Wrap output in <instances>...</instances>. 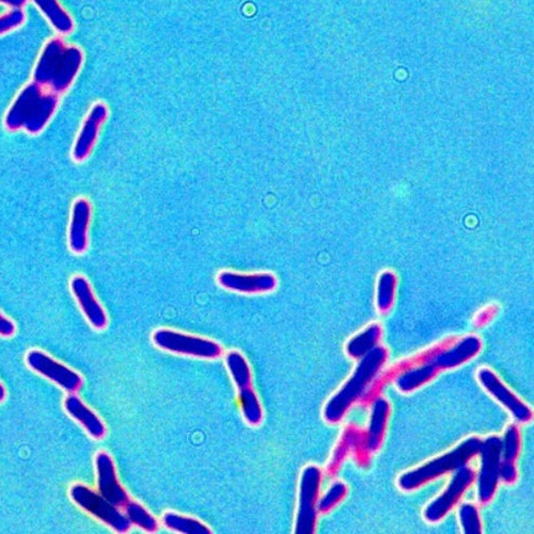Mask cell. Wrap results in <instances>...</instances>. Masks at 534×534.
Here are the masks:
<instances>
[{
    "label": "cell",
    "instance_id": "6da1fadb",
    "mask_svg": "<svg viewBox=\"0 0 534 534\" xmlns=\"http://www.w3.org/2000/svg\"><path fill=\"white\" fill-rule=\"evenodd\" d=\"M85 55L60 35L47 41L35 66L34 82L51 92L66 93L82 70Z\"/></svg>",
    "mask_w": 534,
    "mask_h": 534
},
{
    "label": "cell",
    "instance_id": "7a4b0ae2",
    "mask_svg": "<svg viewBox=\"0 0 534 534\" xmlns=\"http://www.w3.org/2000/svg\"><path fill=\"white\" fill-rule=\"evenodd\" d=\"M60 96L30 82L20 90L4 119L9 132L38 135L50 124L59 109Z\"/></svg>",
    "mask_w": 534,
    "mask_h": 534
},
{
    "label": "cell",
    "instance_id": "3957f363",
    "mask_svg": "<svg viewBox=\"0 0 534 534\" xmlns=\"http://www.w3.org/2000/svg\"><path fill=\"white\" fill-rule=\"evenodd\" d=\"M386 360L387 349L385 348L376 347L364 356L352 378L337 392V395H334L327 402L324 408V418L327 422L337 423L342 420L349 408L364 395L366 387L379 373Z\"/></svg>",
    "mask_w": 534,
    "mask_h": 534
},
{
    "label": "cell",
    "instance_id": "277c9868",
    "mask_svg": "<svg viewBox=\"0 0 534 534\" xmlns=\"http://www.w3.org/2000/svg\"><path fill=\"white\" fill-rule=\"evenodd\" d=\"M481 444L483 443L479 439H467L453 452L403 475L399 479L400 488L404 491L416 490L420 488L421 485L437 479L438 476L449 473V471L463 467L468 463L469 459L480 452Z\"/></svg>",
    "mask_w": 534,
    "mask_h": 534
},
{
    "label": "cell",
    "instance_id": "5b68a950",
    "mask_svg": "<svg viewBox=\"0 0 534 534\" xmlns=\"http://www.w3.org/2000/svg\"><path fill=\"white\" fill-rule=\"evenodd\" d=\"M152 342L166 353L201 360H216L224 353L216 340L195 336L170 328H159L152 334Z\"/></svg>",
    "mask_w": 534,
    "mask_h": 534
},
{
    "label": "cell",
    "instance_id": "8992f818",
    "mask_svg": "<svg viewBox=\"0 0 534 534\" xmlns=\"http://www.w3.org/2000/svg\"><path fill=\"white\" fill-rule=\"evenodd\" d=\"M70 497L75 505L82 507L88 514L96 517L104 525L111 528L113 531L125 534L132 528L120 507L114 506L98 491H93L89 486L80 483L73 485L70 490Z\"/></svg>",
    "mask_w": 534,
    "mask_h": 534
},
{
    "label": "cell",
    "instance_id": "52a82bcc",
    "mask_svg": "<svg viewBox=\"0 0 534 534\" xmlns=\"http://www.w3.org/2000/svg\"><path fill=\"white\" fill-rule=\"evenodd\" d=\"M322 471L317 466H307L302 470L298 491V507L294 532L312 534L316 532L319 489Z\"/></svg>",
    "mask_w": 534,
    "mask_h": 534
},
{
    "label": "cell",
    "instance_id": "ba28073f",
    "mask_svg": "<svg viewBox=\"0 0 534 534\" xmlns=\"http://www.w3.org/2000/svg\"><path fill=\"white\" fill-rule=\"evenodd\" d=\"M26 363L31 370L61 387L67 394H76L82 389L83 381L76 371L62 365L40 349H31L26 356Z\"/></svg>",
    "mask_w": 534,
    "mask_h": 534
},
{
    "label": "cell",
    "instance_id": "9c48e42d",
    "mask_svg": "<svg viewBox=\"0 0 534 534\" xmlns=\"http://www.w3.org/2000/svg\"><path fill=\"white\" fill-rule=\"evenodd\" d=\"M216 281L222 289L245 295L269 294L279 287V279L271 271L239 273L223 271L217 275Z\"/></svg>",
    "mask_w": 534,
    "mask_h": 534
},
{
    "label": "cell",
    "instance_id": "30bf717a",
    "mask_svg": "<svg viewBox=\"0 0 534 534\" xmlns=\"http://www.w3.org/2000/svg\"><path fill=\"white\" fill-rule=\"evenodd\" d=\"M109 117V108L106 104L98 102L89 111L82 124L80 132L73 145L72 159L76 163H82L91 155L96 146L103 125Z\"/></svg>",
    "mask_w": 534,
    "mask_h": 534
},
{
    "label": "cell",
    "instance_id": "8fae6325",
    "mask_svg": "<svg viewBox=\"0 0 534 534\" xmlns=\"http://www.w3.org/2000/svg\"><path fill=\"white\" fill-rule=\"evenodd\" d=\"M94 463H96L98 493L114 506L123 509L130 499L127 490L120 483L112 455L106 452H99L96 455Z\"/></svg>",
    "mask_w": 534,
    "mask_h": 534
},
{
    "label": "cell",
    "instance_id": "7c38bea8",
    "mask_svg": "<svg viewBox=\"0 0 534 534\" xmlns=\"http://www.w3.org/2000/svg\"><path fill=\"white\" fill-rule=\"evenodd\" d=\"M502 443L499 437H490L481 444L483 467L479 476V499L486 504L493 499L500 474Z\"/></svg>",
    "mask_w": 534,
    "mask_h": 534
},
{
    "label": "cell",
    "instance_id": "4fadbf2b",
    "mask_svg": "<svg viewBox=\"0 0 534 534\" xmlns=\"http://www.w3.org/2000/svg\"><path fill=\"white\" fill-rule=\"evenodd\" d=\"M475 475V471L469 467L463 466V467L459 468L446 491L431 502L430 506L427 507L426 511H424L426 520L436 522L446 516L448 512L457 505L465 491L474 483Z\"/></svg>",
    "mask_w": 534,
    "mask_h": 534
},
{
    "label": "cell",
    "instance_id": "5bb4252c",
    "mask_svg": "<svg viewBox=\"0 0 534 534\" xmlns=\"http://www.w3.org/2000/svg\"><path fill=\"white\" fill-rule=\"evenodd\" d=\"M70 287L78 306L90 326L97 331H104L108 326L109 319L106 311L98 302L90 282L82 275L72 277Z\"/></svg>",
    "mask_w": 534,
    "mask_h": 534
},
{
    "label": "cell",
    "instance_id": "9a60e30c",
    "mask_svg": "<svg viewBox=\"0 0 534 534\" xmlns=\"http://www.w3.org/2000/svg\"><path fill=\"white\" fill-rule=\"evenodd\" d=\"M91 219V202L85 197L77 198L72 206L69 232H67V244L73 254L81 255L88 250Z\"/></svg>",
    "mask_w": 534,
    "mask_h": 534
},
{
    "label": "cell",
    "instance_id": "2e32d148",
    "mask_svg": "<svg viewBox=\"0 0 534 534\" xmlns=\"http://www.w3.org/2000/svg\"><path fill=\"white\" fill-rule=\"evenodd\" d=\"M478 378L484 389L495 397L501 404H504L518 421L527 422L531 420L532 412L530 408L523 404L521 400H518L510 390H507V387L501 383L493 372L489 369L480 370Z\"/></svg>",
    "mask_w": 534,
    "mask_h": 534
},
{
    "label": "cell",
    "instance_id": "e0dca14e",
    "mask_svg": "<svg viewBox=\"0 0 534 534\" xmlns=\"http://www.w3.org/2000/svg\"><path fill=\"white\" fill-rule=\"evenodd\" d=\"M65 410L75 421L81 424L83 430L91 438L96 439V441H101V439L106 436L107 428L102 419L76 395L70 394L66 397Z\"/></svg>",
    "mask_w": 534,
    "mask_h": 534
},
{
    "label": "cell",
    "instance_id": "ac0fdd59",
    "mask_svg": "<svg viewBox=\"0 0 534 534\" xmlns=\"http://www.w3.org/2000/svg\"><path fill=\"white\" fill-rule=\"evenodd\" d=\"M481 342L476 337H468L460 342L447 352L439 354L434 361V365L439 369H450L459 366L475 357L480 352Z\"/></svg>",
    "mask_w": 534,
    "mask_h": 534
},
{
    "label": "cell",
    "instance_id": "d6986e66",
    "mask_svg": "<svg viewBox=\"0 0 534 534\" xmlns=\"http://www.w3.org/2000/svg\"><path fill=\"white\" fill-rule=\"evenodd\" d=\"M40 12L49 20L51 27L60 35H67L75 28L71 14L62 7L59 0H31Z\"/></svg>",
    "mask_w": 534,
    "mask_h": 534
},
{
    "label": "cell",
    "instance_id": "ffe728a7",
    "mask_svg": "<svg viewBox=\"0 0 534 534\" xmlns=\"http://www.w3.org/2000/svg\"><path fill=\"white\" fill-rule=\"evenodd\" d=\"M224 365H226L230 378L238 391L254 386L253 371H251L248 360L239 350H229L224 356Z\"/></svg>",
    "mask_w": 534,
    "mask_h": 534
},
{
    "label": "cell",
    "instance_id": "44dd1931",
    "mask_svg": "<svg viewBox=\"0 0 534 534\" xmlns=\"http://www.w3.org/2000/svg\"><path fill=\"white\" fill-rule=\"evenodd\" d=\"M161 523L171 532L180 534H212L213 531L206 523L198 518L179 514L174 511L164 513Z\"/></svg>",
    "mask_w": 534,
    "mask_h": 534
},
{
    "label": "cell",
    "instance_id": "7402d4cb",
    "mask_svg": "<svg viewBox=\"0 0 534 534\" xmlns=\"http://www.w3.org/2000/svg\"><path fill=\"white\" fill-rule=\"evenodd\" d=\"M238 403L245 422L253 428L261 426L264 420V411L254 386L238 391Z\"/></svg>",
    "mask_w": 534,
    "mask_h": 534
},
{
    "label": "cell",
    "instance_id": "603a6c76",
    "mask_svg": "<svg viewBox=\"0 0 534 534\" xmlns=\"http://www.w3.org/2000/svg\"><path fill=\"white\" fill-rule=\"evenodd\" d=\"M505 459L500 467L501 478L507 483H514L516 480V468L514 460L520 450V434L514 426L507 428L505 437Z\"/></svg>",
    "mask_w": 534,
    "mask_h": 534
},
{
    "label": "cell",
    "instance_id": "cb8c5ba5",
    "mask_svg": "<svg viewBox=\"0 0 534 534\" xmlns=\"http://www.w3.org/2000/svg\"><path fill=\"white\" fill-rule=\"evenodd\" d=\"M130 525L136 526L145 533H156L160 530V522L140 502L130 499L123 507Z\"/></svg>",
    "mask_w": 534,
    "mask_h": 534
},
{
    "label": "cell",
    "instance_id": "d4e9b609",
    "mask_svg": "<svg viewBox=\"0 0 534 534\" xmlns=\"http://www.w3.org/2000/svg\"><path fill=\"white\" fill-rule=\"evenodd\" d=\"M389 415V404L385 399L375 401L373 411H372V419L370 430L368 434V448L376 450L380 447L381 439L385 433L387 419Z\"/></svg>",
    "mask_w": 534,
    "mask_h": 534
},
{
    "label": "cell",
    "instance_id": "484cf974",
    "mask_svg": "<svg viewBox=\"0 0 534 534\" xmlns=\"http://www.w3.org/2000/svg\"><path fill=\"white\" fill-rule=\"evenodd\" d=\"M381 334V328L378 326H372L365 329L364 333L350 340L347 347L350 357H364L366 353L378 347Z\"/></svg>",
    "mask_w": 534,
    "mask_h": 534
},
{
    "label": "cell",
    "instance_id": "4316f807",
    "mask_svg": "<svg viewBox=\"0 0 534 534\" xmlns=\"http://www.w3.org/2000/svg\"><path fill=\"white\" fill-rule=\"evenodd\" d=\"M437 366L432 363L415 370L407 372L397 381V389L403 392H410L419 389L432 380L437 373Z\"/></svg>",
    "mask_w": 534,
    "mask_h": 534
},
{
    "label": "cell",
    "instance_id": "83f0119b",
    "mask_svg": "<svg viewBox=\"0 0 534 534\" xmlns=\"http://www.w3.org/2000/svg\"><path fill=\"white\" fill-rule=\"evenodd\" d=\"M348 488L342 483H334L332 488L328 490L327 493L322 497L321 500L318 501V510L321 513H326L332 510L334 506L339 504L347 495Z\"/></svg>",
    "mask_w": 534,
    "mask_h": 534
},
{
    "label": "cell",
    "instance_id": "f1b7e54d",
    "mask_svg": "<svg viewBox=\"0 0 534 534\" xmlns=\"http://www.w3.org/2000/svg\"><path fill=\"white\" fill-rule=\"evenodd\" d=\"M460 523L467 534L481 533V522L478 510L473 505H464L459 510Z\"/></svg>",
    "mask_w": 534,
    "mask_h": 534
},
{
    "label": "cell",
    "instance_id": "f546056e",
    "mask_svg": "<svg viewBox=\"0 0 534 534\" xmlns=\"http://www.w3.org/2000/svg\"><path fill=\"white\" fill-rule=\"evenodd\" d=\"M25 20L26 13L23 9H10L8 12L0 15V35L18 29Z\"/></svg>",
    "mask_w": 534,
    "mask_h": 534
},
{
    "label": "cell",
    "instance_id": "4dcf8cb0",
    "mask_svg": "<svg viewBox=\"0 0 534 534\" xmlns=\"http://www.w3.org/2000/svg\"><path fill=\"white\" fill-rule=\"evenodd\" d=\"M17 332V326L15 324L4 316L3 312H0V336L2 337H12L13 334Z\"/></svg>",
    "mask_w": 534,
    "mask_h": 534
},
{
    "label": "cell",
    "instance_id": "1f68e13d",
    "mask_svg": "<svg viewBox=\"0 0 534 534\" xmlns=\"http://www.w3.org/2000/svg\"><path fill=\"white\" fill-rule=\"evenodd\" d=\"M28 0H0V4L7 6L10 9H24Z\"/></svg>",
    "mask_w": 534,
    "mask_h": 534
},
{
    "label": "cell",
    "instance_id": "d6a6232c",
    "mask_svg": "<svg viewBox=\"0 0 534 534\" xmlns=\"http://www.w3.org/2000/svg\"><path fill=\"white\" fill-rule=\"evenodd\" d=\"M7 394H6V389H4V387L3 386L2 383H0V403L4 402V399H6Z\"/></svg>",
    "mask_w": 534,
    "mask_h": 534
}]
</instances>
